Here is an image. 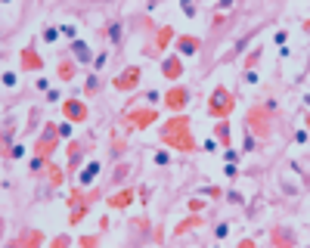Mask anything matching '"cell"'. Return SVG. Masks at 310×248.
I'll list each match as a JSON object with an SVG mask.
<instances>
[{
    "label": "cell",
    "mask_w": 310,
    "mask_h": 248,
    "mask_svg": "<svg viewBox=\"0 0 310 248\" xmlns=\"http://www.w3.org/2000/svg\"><path fill=\"white\" fill-rule=\"evenodd\" d=\"M202 208H205L202 199H192V202H189V211H202Z\"/></svg>",
    "instance_id": "obj_39"
},
{
    "label": "cell",
    "mask_w": 310,
    "mask_h": 248,
    "mask_svg": "<svg viewBox=\"0 0 310 248\" xmlns=\"http://www.w3.org/2000/svg\"><path fill=\"white\" fill-rule=\"evenodd\" d=\"M242 152H254V137H251V131L245 134V149Z\"/></svg>",
    "instance_id": "obj_35"
},
{
    "label": "cell",
    "mask_w": 310,
    "mask_h": 248,
    "mask_svg": "<svg viewBox=\"0 0 310 248\" xmlns=\"http://www.w3.org/2000/svg\"><path fill=\"white\" fill-rule=\"evenodd\" d=\"M99 174V162H90L84 171H81V177H78V186H87V183H93V177Z\"/></svg>",
    "instance_id": "obj_20"
},
{
    "label": "cell",
    "mask_w": 310,
    "mask_h": 248,
    "mask_svg": "<svg viewBox=\"0 0 310 248\" xmlns=\"http://www.w3.org/2000/svg\"><path fill=\"white\" fill-rule=\"evenodd\" d=\"M224 158H227L230 165H236V162H239V152H236V149L230 146V149H224Z\"/></svg>",
    "instance_id": "obj_31"
},
{
    "label": "cell",
    "mask_w": 310,
    "mask_h": 248,
    "mask_svg": "<svg viewBox=\"0 0 310 248\" xmlns=\"http://www.w3.org/2000/svg\"><path fill=\"white\" fill-rule=\"evenodd\" d=\"M149 192H152L149 186H140V202H149Z\"/></svg>",
    "instance_id": "obj_41"
},
{
    "label": "cell",
    "mask_w": 310,
    "mask_h": 248,
    "mask_svg": "<svg viewBox=\"0 0 310 248\" xmlns=\"http://www.w3.org/2000/svg\"><path fill=\"white\" fill-rule=\"evenodd\" d=\"M161 143L177 149V152H195V140H192V131H189V118L186 115H177L171 118L168 124H161Z\"/></svg>",
    "instance_id": "obj_1"
},
{
    "label": "cell",
    "mask_w": 310,
    "mask_h": 248,
    "mask_svg": "<svg viewBox=\"0 0 310 248\" xmlns=\"http://www.w3.org/2000/svg\"><path fill=\"white\" fill-rule=\"evenodd\" d=\"M62 34L65 38H75V25H62Z\"/></svg>",
    "instance_id": "obj_43"
},
{
    "label": "cell",
    "mask_w": 310,
    "mask_h": 248,
    "mask_svg": "<svg viewBox=\"0 0 310 248\" xmlns=\"http://www.w3.org/2000/svg\"><path fill=\"white\" fill-rule=\"evenodd\" d=\"M47 99H50V102H56V99H62V96H59V90H47Z\"/></svg>",
    "instance_id": "obj_44"
},
{
    "label": "cell",
    "mask_w": 310,
    "mask_h": 248,
    "mask_svg": "<svg viewBox=\"0 0 310 248\" xmlns=\"http://www.w3.org/2000/svg\"><path fill=\"white\" fill-rule=\"evenodd\" d=\"M198 47H202V41L192 38V34H180V38H177V50L183 53V56H195Z\"/></svg>",
    "instance_id": "obj_13"
},
{
    "label": "cell",
    "mask_w": 310,
    "mask_h": 248,
    "mask_svg": "<svg viewBox=\"0 0 310 248\" xmlns=\"http://www.w3.org/2000/svg\"><path fill=\"white\" fill-rule=\"evenodd\" d=\"M137 199V192L134 189H121V192H115L112 199H106V205L109 208H115V211H124V208H131V202Z\"/></svg>",
    "instance_id": "obj_11"
},
{
    "label": "cell",
    "mask_w": 310,
    "mask_h": 248,
    "mask_svg": "<svg viewBox=\"0 0 310 248\" xmlns=\"http://www.w3.org/2000/svg\"><path fill=\"white\" fill-rule=\"evenodd\" d=\"M71 56H75V59H78L81 65H84V62H90V59H93V56H90V47H87L84 41H78V38L71 41Z\"/></svg>",
    "instance_id": "obj_18"
},
{
    "label": "cell",
    "mask_w": 310,
    "mask_h": 248,
    "mask_svg": "<svg viewBox=\"0 0 310 248\" xmlns=\"http://www.w3.org/2000/svg\"><path fill=\"white\" fill-rule=\"evenodd\" d=\"M233 109H236V96L230 93V87H224V84L214 87V90H211V99H208V105H205V115L224 121V118L233 115Z\"/></svg>",
    "instance_id": "obj_3"
},
{
    "label": "cell",
    "mask_w": 310,
    "mask_h": 248,
    "mask_svg": "<svg viewBox=\"0 0 310 248\" xmlns=\"http://www.w3.org/2000/svg\"><path fill=\"white\" fill-rule=\"evenodd\" d=\"M214 134H217V143H221L224 149H230V146H233V131H230V124H227V118H224L221 124H217V131H214Z\"/></svg>",
    "instance_id": "obj_19"
},
{
    "label": "cell",
    "mask_w": 310,
    "mask_h": 248,
    "mask_svg": "<svg viewBox=\"0 0 310 248\" xmlns=\"http://www.w3.org/2000/svg\"><path fill=\"white\" fill-rule=\"evenodd\" d=\"M16 84V75L13 72H4V87H13Z\"/></svg>",
    "instance_id": "obj_38"
},
{
    "label": "cell",
    "mask_w": 310,
    "mask_h": 248,
    "mask_svg": "<svg viewBox=\"0 0 310 248\" xmlns=\"http://www.w3.org/2000/svg\"><path fill=\"white\" fill-rule=\"evenodd\" d=\"M230 236V223H217L214 226V239H227Z\"/></svg>",
    "instance_id": "obj_29"
},
{
    "label": "cell",
    "mask_w": 310,
    "mask_h": 248,
    "mask_svg": "<svg viewBox=\"0 0 310 248\" xmlns=\"http://www.w3.org/2000/svg\"><path fill=\"white\" fill-rule=\"evenodd\" d=\"M127 121L143 131V128H149V124L158 121V109H155V105H149V109H131V112H127Z\"/></svg>",
    "instance_id": "obj_6"
},
{
    "label": "cell",
    "mask_w": 310,
    "mask_h": 248,
    "mask_svg": "<svg viewBox=\"0 0 310 248\" xmlns=\"http://www.w3.org/2000/svg\"><path fill=\"white\" fill-rule=\"evenodd\" d=\"M106 59H109V56H106V50H102V53H99V56H96V59H93V65H96V72H99V68H102V65H106Z\"/></svg>",
    "instance_id": "obj_37"
},
{
    "label": "cell",
    "mask_w": 310,
    "mask_h": 248,
    "mask_svg": "<svg viewBox=\"0 0 310 248\" xmlns=\"http://www.w3.org/2000/svg\"><path fill=\"white\" fill-rule=\"evenodd\" d=\"M19 59H22V68H25V72H41V68H44V59L38 56L34 44H28V47L19 53Z\"/></svg>",
    "instance_id": "obj_9"
},
{
    "label": "cell",
    "mask_w": 310,
    "mask_h": 248,
    "mask_svg": "<svg viewBox=\"0 0 310 248\" xmlns=\"http://www.w3.org/2000/svg\"><path fill=\"white\" fill-rule=\"evenodd\" d=\"M59 137H71V124H59Z\"/></svg>",
    "instance_id": "obj_42"
},
{
    "label": "cell",
    "mask_w": 310,
    "mask_h": 248,
    "mask_svg": "<svg viewBox=\"0 0 310 248\" xmlns=\"http://www.w3.org/2000/svg\"><path fill=\"white\" fill-rule=\"evenodd\" d=\"M168 162H171V155L158 149V152H155V165H168Z\"/></svg>",
    "instance_id": "obj_32"
},
{
    "label": "cell",
    "mask_w": 310,
    "mask_h": 248,
    "mask_svg": "<svg viewBox=\"0 0 310 248\" xmlns=\"http://www.w3.org/2000/svg\"><path fill=\"white\" fill-rule=\"evenodd\" d=\"M41 242H44V236L38 233V229H25V233L16 239L13 245H41Z\"/></svg>",
    "instance_id": "obj_21"
},
{
    "label": "cell",
    "mask_w": 310,
    "mask_h": 248,
    "mask_svg": "<svg viewBox=\"0 0 310 248\" xmlns=\"http://www.w3.org/2000/svg\"><path fill=\"white\" fill-rule=\"evenodd\" d=\"M202 223H205V220L198 217V211H192V214H189L186 220H180V223H177V229H174V233H177V236H183V233H189V229H195V226H202Z\"/></svg>",
    "instance_id": "obj_16"
},
{
    "label": "cell",
    "mask_w": 310,
    "mask_h": 248,
    "mask_svg": "<svg viewBox=\"0 0 310 248\" xmlns=\"http://www.w3.org/2000/svg\"><path fill=\"white\" fill-rule=\"evenodd\" d=\"M102 38H109L112 44H118V41H121V22H109V28L102 31Z\"/></svg>",
    "instance_id": "obj_24"
},
{
    "label": "cell",
    "mask_w": 310,
    "mask_h": 248,
    "mask_svg": "<svg viewBox=\"0 0 310 248\" xmlns=\"http://www.w3.org/2000/svg\"><path fill=\"white\" fill-rule=\"evenodd\" d=\"M84 152H87V143H81V140H71V143H68V174L78 171Z\"/></svg>",
    "instance_id": "obj_10"
},
{
    "label": "cell",
    "mask_w": 310,
    "mask_h": 248,
    "mask_svg": "<svg viewBox=\"0 0 310 248\" xmlns=\"http://www.w3.org/2000/svg\"><path fill=\"white\" fill-rule=\"evenodd\" d=\"M96 242H99V236H84V239H81V245H87V248L96 245Z\"/></svg>",
    "instance_id": "obj_40"
},
{
    "label": "cell",
    "mask_w": 310,
    "mask_h": 248,
    "mask_svg": "<svg viewBox=\"0 0 310 248\" xmlns=\"http://www.w3.org/2000/svg\"><path fill=\"white\" fill-rule=\"evenodd\" d=\"M96 93H99V75L93 72V75H87V84H84V96H87V99H93Z\"/></svg>",
    "instance_id": "obj_22"
},
{
    "label": "cell",
    "mask_w": 310,
    "mask_h": 248,
    "mask_svg": "<svg viewBox=\"0 0 310 248\" xmlns=\"http://www.w3.org/2000/svg\"><path fill=\"white\" fill-rule=\"evenodd\" d=\"M22 155H25V146H13L10 149V158H22Z\"/></svg>",
    "instance_id": "obj_36"
},
{
    "label": "cell",
    "mask_w": 310,
    "mask_h": 248,
    "mask_svg": "<svg viewBox=\"0 0 310 248\" xmlns=\"http://www.w3.org/2000/svg\"><path fill=\"white\" fill-rule=\"evenodd\" d=\"M258 59H261V47H254V53H248V59H245V72H251L258 65Z\"/></svg>",
    "instance_id": "obj_28"
},
{
    "label": "cell",
    "mask_w": 310,
    "mask_h": 248,
    "mask_svg": "<svg viewBox=\"0 0 310 248\" xmlns=\"http://www.w3.org/2000/svg\"><path fill=\"white\" fill-rule=\"evenodd\" d=\"M264 105H267L270 112H279V99H273V96H267V99H264Z\"/></svg>",
    "instance_id": "obj_33"
},
{
    "label": "cell",
    "mask_w": 310,
    "mask_h": 248,
    "mask_svg": "<svg viewBox=\"0 0 310 248\" xmlns=\"http://www.w3.org/2000/svg\"><path fill=\"white\" fill-rule=\"evenodd\" d=\"M47 177H50V183H53V189H59V186L65 183V177H62L59 165H53V162H50V168H47Z\"/></svg>",
    "instance_id": "obj_23"
},
{
    "label": "cell",
    "mask_w": 310,
    "mask_h": 248,
    "mask_svg": "<svg viewBox=\"0 0 310 248\" xmlns=\"http://www.w3.org/2000/svg\"><path fill=\"white\" fill-rule=\"evenodd\" d=\"M227 199H230L233 205H245V196H242V192H236V189H230V192H227Z\"/></svg>",
    "instance_id": "obj_30"
},
{
    "label": "cell",
    "mask_w": 310,
    "mask_h": 248,
    "mask_svg": "<svg viewBox=\"0 0 310 248\" xmlns=\"http://www.w3.org/2000/svg\"><path fill=\"white\" fill-rule=\"evenodd\" d=\"M270 239H273V245H279V248H291L295 245V233H291V229H273L270 233Z\"/></svg>",
    "instance_id": "obj_14"
},
{
    "label": "cell",
    "mask_w": 310,
    "mask_h": 248,
    "mask_svg": "<svg viewBox=\"0 0 310 248\" xmlns=\"http://www.w3.org/2000/svg\"><path fill=\"white\" fill-rule=\"evenodd\" d=\"M62 115H65L68 121H75V124H84V121H87V105H84V99H81V96L65 99V102H62Z\"/></svg>",
    "instance_id": "obj_7"
},
{
    "label": "cell",
    "mask_w": 310,
    "mask_h": 248,
    "mask_svg": "<svg viewBox=\"0 0 310 248\" xmlns=\"http://www.w3.org/2000/svg\"><path fill=\"white\" fill-rule=\"evenodd\" d=\"M140 81H143V68H140V65H127V68H124V72H121L112 84H115V90L127 93V90H137Z\"/></svg>",
    "instance_id": "obj_5"
},
{
    "label": "cell",
    "mask_w": 310,
    "mask_h": 248,
    "mask_svg": "<svg viewBox=\"0 0 310 248\" xmlns=\"http://www.w3.org/2000/svg\"><path fill=\"white\" fill-rule=\"evenodd\" d=\"M47 168H50V158H44V155L34 152V158L28 162V174H31V177H44V171H47Z\"/></svg>",
    "instance_id": "obj_17"
},
{
    "label": "cell",
    "mask_w": 310,
    "mask_h": 248,
    "mask_svg": "<svg viewBox=\"0 0 310 248\" xmlns=\"http://www.w3.org/2000/svg\"><path fill=\"white\" fill-rule=\"evenodd\" d=\"M56 41H59V28H56V25L44 28V44H56Z\"/></svg>",
    "instance_id": "obj_27"
},
{
    "label": "cell",
    "mask_w": 310,
    "mask_h": 248,
    "mask_svg": "<svg viewBox=\"0 0 310 248\" xmlns=\"http://www.w3.org/2000/svg\"><path fill=\"white\" fill-rule=\"evenodd\" d=\"M161 75H165L168 81H177L180 75H183V62H180V56H168L165 62H161Z\"/></svg>",
    "instance_id": "obj_12"
},
{
    "label": "cell",
    "mask_w": 310,
    "mask_h": 248,
    "mask_svg": "<svg viewBox=\"0 0 310 248\" xmlns=\"http://www.w3.org/2000/svg\"><path fill=\"white\" fill-rule=\"evenodd\" d=\"M171 38H174V31H171V28L165 25V28H161V31H158V41H155V50L161 53V50H165V47H168V41H171Z\"/></svg>",
    "instance_id": "obj_25"
},
{
    "label": "cell",
    "mask_w": 310,
    "mask_h": 248,
    "mask_svg": "<svg viewBox=\"0 0 310 248\" xmlns=\"http://www.w3.org/2000/svg\"><path fill=\"white\" fill-rule=\"evenodd\" d=\"M245 124H248V131H254L258 140H267L273 134V124H276V112H270L264 102H258V105H251V109H248Z\"/></svg>",
    "instance_id": "obj_2"
},
{
    "label": "cell",
    "mask_w": 310,
    "mask_h": 248,
    "mask_svg": "<svg viewBox=\"0 0 310 248\" xmlns=\"http://www.w3.org/2000/svg\"><path fill=\"white\" fill-rule=\"evenodd\" d=\"M56 75H59V81H75V75H78V65L71 62V59H59V65H56Z\"/></svg>",
    "instance_id": "obj_15"
},
{
    "label": "cell",
    "mask_w": 310,
    "mask_h": 248,
    "mask_svg": "<svg viewBox=\"0 0 310 248\" xmlns=\"http://www.w3.org/2000/svg\"><path fill=\"white\" fill-rule=\"evenodd\" d=\"M186 102H189V90H186V87H171L168 96H165V105H168L171 112L186 109Z\"/></svg>",
    "instance_id": "obj_8"
},
{
    "label": "cell",
    "mask_w": 310,
    "mask_h": 248,
    "mask_svg": "<svg viewBox=\"0 0 310 248\" xmlns=\"http://www.w3.org/2000/svg\"><path fill=\"white\" fill-rule=\"evenodd\" d=\"M56 146H59V128H56V121H47L44 134L38 137V143H34V152L44 155V158H50Z\"/></svg>",
    "instance_id": "obj_4"
},
{
    "label": "cell",
    "mask_w": 310,
    "mask_h": 248,
    "mask_svg": "<svg viewBox=\"0 0 310 248\" xmlns=\"http://www.w3.org/2000/svg\"><path fill=\"white\" fill-rule=\"evenodd\" d=\"M127 174H131V162H121V165L115 168V174H112V183H121Z\"/></svg>",
    "instance_id": "obj_26"
},
{
    "label": "cell",
    "mask_w": 310,
    "mask_h": 248,
    "mask_svg": "<svg viewBox=\"0 0 310 248\" xmlns=\"http://www.w3.org/2000/svg\"><path fill=\"white\" fill-rule=\"evenodd\" d=\"M217 149V140H205V152H214Z\"/></svg>",
    "instance_id": "obj_45"
},
{
    "label": "cell",
    "mask_w": 310,
    "mask_h": 248,
    "mask_svg": "<svg viewBox=\"0 0 310 248\" xmlns=\"http://www.w3.org/2000/svg\"><path fill=\"white\" fill-rule=\"evenodd\" d=\"M205 192H208V196H211V199H221V196H224V189H221V186H208Z\"/></svg>",
    "instance_id": "obj_34"
}]
</instances>
